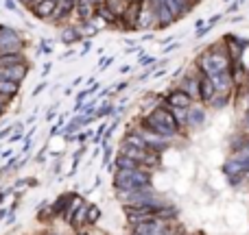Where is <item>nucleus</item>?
I'll return each instance as SVG.
<instances>
[{
	"mask_svg": "<svg viewBox=\"0 0 249 235\" xmlns=\"http://www.w3.org/2000/svg\"><path fill=\"white\" fill-rule=\"evenodd\" d=\"M195 68H197L201 74H206V77L212 78L214 74L230 72V70H232V61H230L223 44H212L210 48H206V50L197 57Z\"/></svg>",
	"mask_w": 249,
	"mask_h": 235,
	"instance_id": "nucleus-1",
	"label": "nucleus"
},
{
	"mask_svg": "<svg viewBox=\"0 0 249 235\" xmlns=\"http://www.w3.org/2000/svg\"><path fill=\"white\" fill-rule=\"evenodd\" d=\"M151 185V170L140 168V170H116L112 174V188L116 192H136Z\"/></svg>",
	"mask_w": 249,
	"mask_h": 235,
	"instance_id": "nucleus-2",
	"label": "nucleus"
},
{
	"mask_svg": "<svg viewBox=\"0 0 249 235\" xmlns=\"http://www.w3.org/2000/svg\"><path fill=\"white\" fill-rule=\"evenodd\" d=\"M146 116H151L155 120L158 124H162L164 128H168V131L173 133V135H181V131H179V126H177V122H175V118H173V113H171V109H168V105H155L153 109H149V113Z\"/></svg>",
	"mask_w": 249,
	"mask_h": 235,
	"instance_id": "nucleus-3",
	"label": "nucleus"
},
{
	"mask_svg": "<svg viewBox=\"0 0 249 235\" xmlns=\"http://www.w3.org/2000/svg\"><path fill=\"white\" fill-rule=\"evenodd\" d=\"M177 87H179L184 94H188L190 98H193V103H199V70L190 68L184 72V77L177 81Z\"/></svg>",
	"mask_w": 249,
	"mask_h": 235,
	"instance_id": "nucleus-4",
	"label": "nucleus"
},
{
	"mask_svg": "<svg viewBox=\"0 0 249 235\" xmlns=\"http://www.w3.org/2000/svg\"><path fill=\"white\" fill-rule=\"evenodd\" d=\"M208 122V111L203 109L201 103H193V107H188V118H186V131H199L201 126H206Z\"/></svg>",
	"mask_w": 249,
	"mask_h": 235,
	"instance_id": "nucleus-5",
	"label": "nucleus"
},
{
	"mask_svg": "<svg viewBox=\"0 0 249 235\" xmlns=\"http://www.w3.org/2000/svg\"><path fill=\"white\" fill-rule=\"evenodd\" d=\"M74 4H77V0H59V2H57L55 13H53V17L48 22H51V24H57V26L66 24V22L72 17V13H74Z\"/></svg>",
	"mask_w": 249,
	"mask_h": 235,
	"instance_id": "nucleus-6",
	"label": "nucleus"
},
{
	"mask_svg": "<svg viewBox=\"0 0 249 235\" xmlns=\"http://www.w3.org/2000/svg\"><path fill=\"white\" fill-rule=\"evenodd\" d=\"M164 105L177 109H188L193 107V98L188 94H184L179 87H173V90H168V94H164Z\"/></svg>",
	"mask_w": 249,
	"mask_h": 235,
	"instance_id": "nucleus-7",
	"label": "nucleus"
},
{
	"mask_svg": "<svg viewBox=\"0 0 249 235\" xmlns=\"http://www.w3.org/2000/svg\"><path fill=\"white\" fill-rule=\"evenodd\" d=\"M99 2H103V0H77L72 16L77 17L79 22H90L92 17L96 16V4Z\"/></svg>",
	"mask_w": 249,
	"mask_h": 235,
	"instance_id": "nucleus-8",
	"label": "nucleus"
},
{
	"mask_svg": "<svg viewBox=\"0 0 249 235\" xmlns=\"http://www.w3.org/2000/svg\"><path fill=\"white\" fill-rule=\"evenodd\" d=\"M31 72V65L29 61L24 63H18V65H11V68H2L0 70V78H7V81H13V83H22Z\"/></svg>",
	"mask_w": 249,
	"mask_h": 235,
	"instance_id": "nucleus-9",
	"label": "nucleus"
},
{
	"mask_svg": "<svg viewBox=\"0 0 249 235\" xmlns=\"http://www.w3.org/2000/svg\"><path fill=\"white\" fill-rule=\"evenodd\" d=\"M214 96H216V90H214L212 78L199 72V103H201V105H210Z\"/></svg>",
	"mask_w": 249,
	"mask_h": 235,
	"instance_id": "nucleus-10",
	"label": "nucleus"
},
{
	"mask_svg": "<svg viewBox=\"0 0 249 235\" xmlns=\"http://www.w3.org/2000/svg\"><path fill=\"white\" fill-rule=\"evenodd\" d=\"M55 9H57V2L55 0H42L39 4H35V7H31L29 11L33 13L37 20H44V22H48L53 17V13H55Z\"/></svg>",
	"mask_w": 249,
	"mask_h": 235,
	"instance_id": "nucleus-11",
	"label": "nucleus"
},
{
	"mask_svg": "<svg viewBox=\"0 0 249 235\" xmlns=\"http://www.w3.org/2000/svg\"><path fill=\"white\" fill-rule=\"evenodd\" d=\"M149 29H155V16H153V9H151L149 2L144 0L142 11H140V17H138L136 31H149Z\"/></svg>",
	"mask_w": 249,
	"mask_h": 235,
	"instance_id": "nucleus-12",
	"label": "nucleus"
},
{
	"mask_svg": "<svg viewBox=\"0 0 249 235\" xmlns=\"http://www.w3.org/2000/svg\"><path fill=\"white\" fill-rule=\"evenodd\" d=\"M112 166L116 168V170H140V168H144V166H140L138 161L129 159L127 155H123V153H116V157H114ZM146 170H149V168H146Z\"/></svg>",
	"mask_w": 249,
	"mask_h": 235,
	"instance_id": "nucleus-13",
	"label": "nucleus"
},
{
	"mask_svg": "<svg viewBox=\"0 0 249 235\" xmlns=\"http://www.w3.org/2000/svg\"><path fill=\"white\" fill-rule=\"evenodd\" d=\"M61 44L66 46H74V44H81V35H79V29L77 26H61V35H59Z\"/></svg>",
	"mask_w": 249,
	"mask_h": 235,
	"instance_id": "nucleus-14",
	"label": "nucleus"
},
{
	"mask_svg": "<svg viewBox=\"0 0 249 235\" xmlns=\"http://www.w3.org/2000/svg\"><path fill=\"white\" fill-rule=\"evenodd\" d=\"M166 2H168V7L173 9V13H175V17H177V20H181V17H186V16H188V13L195 9L193 4L188 2V0H166Z\"/></svg>",
	"mask_w": 249,
	"mask_h": 235,
	"instance_id": "nucleus-15",
	"label": "nucleus"
},
{
	"mask_svg": "<svg viewBox=\"0 0 249 235\" xmlns=\"http://www.w3.org/2000/svg\"><path fill=\"white\" fill-rule=\"evenodd\" d=\"M24 61H29L24 52H7V55H0V70L11 68V65H18V63H24Z\"/></svg>",
	"mask_w": 249,
	"mask_h": 235,
	"instance_id": "nucleus-16",
	"label": "nucleus"
},
{
	"mask_svg": "<svg viewBox=\"0 0 249 235\" xmlns=\"http://www.w3.org/2000/svg\"><path fill=\"white\" fill-rule=\"evenodd\" d=\"M22 90V83H13L7 81V78H0V96H7V98H16Z\"/></svg>",
	"mask_w": 249,
	"mask_h": 235,
	"instance_id": "nucleus-17",
	"label": "nucleus"
},
{
	"mask_svg": "<svg viewBox=\"0 0 249 235\" xmlns=\"http://www.w3.org/2000/svg\"><path fill=\"white\" fill-rule=\"evenodd\" d=\"M72 194H74V192H64L61 196L55 198V203L51 205L53 216H55V218H57V216H61V214L66 211V207H68V203H70V198H72Z\"/></svg>",
	"mask_w": 249,
	"mask_h": 235,
	"instance_id": "nucleus-18",
	"label": "nucleus"
},
{
	"mask_svg": "<svg viewBox=\"0 0 249 235\" xmlns=\"http://www.w3.org/2000/svg\"><path fill=\"white\" fill-rule=\"evenodd\" d=\"M86 209H88V203L83 201L81 205H79L77 209H74V214L70 216V220H68V222L72 224L74 229H81V227H86Z\"/></svg>",
	"mask_w": 249,
	"mask_h": 235,
	"instance_id": "nucleus-19",
	"label": "nucleus"
},
{
	"mask_svg": "<svg viewBox=\"0 0 249 235\" xmlns=\"http://www.w3.org/2000/svg\"><path fill=\"white\" fill-rule=\"evenodd\" d=\"M129 2H131V0H103V4L116 16V20H121V16L124 13V9L129 7Z\"/></svg>",
	"mask_w": 249,
	"mask_h": 235,
	"instance_id": "nucleus-20",
	"label": "nucleus"
},
{
	"mask_svg": "<svg viewBox=\"0 0 249 235\" xmlns=\"http://www.w3.org/2000/svg\"><path fill=\"white\" fill-rule=\"evenodd\" d=\"M99 220H101V207H99V205H92V203H88V209H86V227H94Z\"/></svg>",
	"mask_w": 249,
	"mask_h": 235,
	"instance_id": "nucleus-21",
	"label": "nucleus"
},
{
	"mask_svg": "<svg viewBox=\"0 0 249 235\" xmlns=\"http://www.w3.org/2000/svg\"><path fill=\"white\" fill-rule=\"evenodd\" d=\"M79 35H81V39H92L94 37V35H99L101 31L96 29L94 24H92V22H79Z\"/></svg>",
	"mask_w": 249,
	"mask_h": 235,
	"instance_id": "nucleus-22",
	"label": "nucleus"
},
{
	"mask_svg": "<svg viewBox=\"0 0 249 235\" xmlns=\"http://www.w3.org/2000/svg\"><path fill=\"white\" fill-rule=\"evenodd\" d=\"M103 103V100H101ZM114 113V105L112 103H103V105H99V107L92 111V118H94V122L96 120H103V118H107V116H112Z\"/></svg>",
	"mask_w": 249,
	"mask_h": 235,
	"instance_id": "nucleus-23",
	"label": "nucleus"
},
{
	"mask_svg": "<svg viewBox=\"0 0 249 235\" xmlns=\"http://www.w3.org/2000/svg\"><path fill=\"white\" fill-rule=\"evenodd\" d=\"M173 113V118H175L177 126H179V131L184 133L186 131V118H188V109H177V107H168Z\"/></svg>",
	"mask_w": 249,
	"mask_h": 235,
	"instance_id": "nucleus-24",
	"label": "nucleus"
},
{
	"mask_svg": "<svg viewBox=\"0 0 249 235\" xmlns=\"http://www.w3.org/2000/svg\"><path fill=\"white\" fill-rule=\"evenodd\" d=\"M230 100H232V94H216L214 98H212V103L208 105V107H214V109H225L230 105Z\"/></svg>",
	"mask_w": 249,
	"mask_h": 235,
	"instance_id": "nucleus-25",
	"label": "nucleus"
},
{
	"mask_svg": "<svg viewBox=\"0 0 249 235\" xmlns=\"http://www.w3.org/2000/svg\"><path fill=\"white\" fill-rule=\"evenodd\" d=\"M24 140V124H13V131H11V135L7 137V141L9 144H16V141H22Z\"/></svg>",
	"mask_w": 249,
	"mask_h": 235,
	"instance_id": "nucleus-26",
	"label": "nucleus"
},
{
	"mask_svg": "<svg viewBox=\"0 0 249 235\" xmlns=\"http://www.w3.org/2000/svg\"><path fill=\"white\" fill-rule=\"evenodd\" d=\"M112 63H114V55H109V57H101V59H99V72H105V70H107Z\"/></svg>",
	"mask_w": 249,
	"mask_h": 235,
	"instance_id": "nucleus-27",
	"label": "nucleus"
},
{
	"mask_svg": "<svg viewBox=\"0 0 249 235\" xmlns=\"http://www.w3.org/2000/svg\"><path fill=\"white\" fill-rule=\"evenodd\" d=\"M129 83H131V81H127V78H124V81H121L118 85H112V94L116 96V94H121V92H124L129 87Z\"/></svg>",
	"mask_w": 249,
	"mask_h": 235,
	"instance_id": "nucleus-28",
	"label": "nucleus"
},
{
	"mask_svg": "<svg viewBox=\"0 0 249 235\" xmlns=\"http://www.w3.org/2000/svg\"><path fill=\"white\" fill-rule=\"evenodd\" d=\"M81 50H79V57H86L88 52L92 50V39H81Z\"/></svg>",
	"mask_w": 249,
	"mask_h": 235,
	"instance_id": "nucleus-29",
	"label": "nucleus"
},
{
	"mask_svg": "<svg viewBox=\"0 0 249 235\" xmlns=\"http://www.w3.org/2000/svg\"><path fill=\"white\" fill-rule=\"evenodd\" d=\"M9 105H11V98H7V96H0V118L7 113Z\"/></svg>",
	"mask_w": 249,
	"mask_h": 235,
	"instance_id": "nucleus-30",
	"label": "nucleus"
},
{
	"mask_svg": "<svg viewBox=\"0 0 249 235\" xmlns=\"http://www.w3.org/2000/svg\"><path fill=\"white\" fill-rule=\"evenodd\" d=\"M210 31H212V26H208V24H206V26H201V29L195 31V37H197V39H203L208 33H210Z\"/></svg>",
	"mask_w": 249,
	"mask_h": 235,
	"instance_id": "nucleus-31",
	"label": "nucleus"
},
{
	"mask_svg": "<svg viewBox=\"0 0 249 235\" xmlns=\"http://www.w3.org/2000/svg\"><path fill=\"white\" fill-rule=\"evenodd\" d=\"M177 48H179V42H171V44H166V46L162 48V52L164 55H171V52H175Z\"/></svg>",
	"mask_w": 249,
	"mask_h": 235,
	"instance_id": "nucleus-32",
	"label": "nucleus"
},
{
	"mask_svg": "<svg viewBox=\"0 0 249 235\" xmlns=\"http://www.w3.org/2000/svg\"><path fill=\"white\" fill-rule=\"evenodd\" d=\"M46 87H48V81H42V83H39L37 87H35L33 92H31V96H33V98H35V96H37V94H42V92L46 90Z\"/></svg>",
	"mask_w": 249,
	"mask_h": 235,
	"instance_id": "nucleus-33",
	"label": "nucleus"
},
{
	"mask_svg": "<svg viewBox=\"0 0 249 235\" xmlns=\"http://www.w3.org/2000/svg\"><path fill=\"white\" fill-rule=\"evenodd\" d=\"M241 126H243V133H245V135H249V109L245 111V118H243V124H241Z\"/></svg>",
	"mask_w": 249,
	"mask_h": 235,
	"instance_id": "nucleus-34",
	"label": "nucleus"
},
{
	"mask_svg": "<svg viewBox=\"0 0 249 235\" xmlns=\"http://www.w3.org/2000/svg\"><path fill=\"white\" fill-rule=\"evenodd\" d=\"M11 131H13V124H9V126H4L2 131H0V140H7V137L11 135Z\"/></svg>",
	"mask_w": 249,
	"mask_h": 235,
	"instance_id": "nucleus-35",
	"label": "nucleus"
},
{
	"mask_svg": "<svg viewBox=\"0 0 249 235\" xmlns=\"http://www.w3.org/2000/svg\"><path fill=\"white\" fill-rule=\"evenodd\" d=\"M221 20H223V13H216V16H212L210 20H208V26H214L216 22H221Z\"/></svg>",
	"mask_w": 249,
	"mask_h": 235,
	"instance_id": "nucleus-36",
	"label": "nucleus"
},
{
	"mask_svg": "<svg viewBox=\"0 0 249 235\" xmlns=\"http://www.w3.org/2000/svg\"><path fill=\"white\" fill-rule=\"evenodd\" d=\"M238 9H241V4H238L236 0H232V2H230V7H228V11H225V13H236Z\"/></svg>",
	"mask_w": 249,
	"mask_h": 235,
	"instance_id": "nucleus-37",
	"label": "nucleus"
},
{
	"mask_svg": "<svg viewBox=\"0 0 249 235\" xmlns=\"http://www.w3.org/2000/svg\"><path fill=\"white\" fill-rule=\"evenodd\" d=\"M51 70H53V63H51V61H46V63H44V68H42V77H48V74H51Z\"/></svg>",
	"mask_w": 249,
	"mask_h": 235,
	"instance_id": "nucleus-38",
	"label": "nucleus"
},
{
	"mask_svg": "<svg viewBox=\"0 0 249 235\" xmlns=\"http://www.w3.org/2000/svg\"><path fill=\"white\" fill-rule=\"evenodd\" d=\"M4 7H7L9 11H18V4H16V0H4Z\"/></svg>",
	"mask_w": 249,
	"mask_h": 235,
	"instance_id": "nucleus-39",
	"label": "nucleus"
},
{
	"mask_svg": "<svg viewBox=\"0 0 249 235\" xmlns=\"http://www.w3.org/2000/svg\"><path fill=\"white\" fill-rule=\"evenodd\" d=\"M0 157H2V159L13 157V150H11V148H7V150H0Z\"/></svg>",
	"mask_w": 249,
	"mask_h": 235,
	"instance_id": "nucleus-40",
	"label": "nucleus"
},
{
	"mask_svg": "<svg viewBox=\"0 0 249 235\" xmlns=\"http://www.w3.org/2000/svg\"><path fill=\"white\" fill-rule=\"evenodd\" d=\"M131 68H133V65L124 63V65H121V68H118V72H121V74H127V72H129V70H131Z\"/></svg>",
	"mask_w": 249,
	"mask_h": 235,
	"instance_id": "nucleus-41",
	"label": "nucleus"
},
{
	"mask_svg": "<svg viewBox=\"0 0 249 235\" xmlns=\"http://www.w3.org/2000/svg\"><path fill=\"white\" fill-rule=\"evenodd\" d=\"M81 83H83V77H77L72 83H70V87H79V85H81Z\"/></svg>",
	"mask_w": 249,
	"mask_h": 235,
	"instance_id": "nucleus-42",
	"label": "nucleus"
},
{
	"mask_svg": "<svg viewBox=\"0 0 249 235\" xmlns=\"http://www.w3.org/2000/svg\"><path fill=\"white\" fill-rule=\"evenodd\" d=\"M64 124H66V116H59V120H57V124H55V126H64Z\"/></svg>",
	"mask_w": 249,
	"mask_h": 235,
	"instance_id": "nucleus-43",
	"label": "nucleus"
},
{
	"mask_svg": "<svg viewBox=\"0 0 249 235\" xmlns=\"http://www.w3.org/2000/svg\"><path fill=\"white\" fill-rule=\"evenodd\" d=\"M7 216H9V209H0V222H2Z\"/></svg>",
	"mask_w": 249,
	"mask_h": 235,
	"instance_id": "nucleus-44",
	"label": "nucleus"
},
{
	"mask_svg": "<svg viewBox=\"0 0 249 235\" xmlns=\"http://www.w3.org/2000/svg\"><path fill=\"white\" fill-rule=\"evenodd\" d=\"M35 118H37L35 113H33V116H29V118H26V124H33V122H35Z\"/></svg>",
	"mask_w": 249,
	"mask_h": 235,
	"instance_id": "nucleus-45",
	"label": "nucleus"
},
{
	"mask_svg": "<svg viewBox=\"0 0 249 235\" xmlns=\"http://www.w3.org/2000/svg\"><path fill=\"white\" fill-rule=\"evenodd\" d=\"M195 26H197V29H201V26H206V20H197V24H195Z\"/></svg>",
	"mask_w": 249,
	"mask_h": 235,
	"instance_id": "nucleus-46",
	"label": "nucleus"
},
{
	"mask_svg": "<svg viewBox=\"0 0 249 235\" xmlns=\"http://www.w3.org/2000/svg\"><path fill=\"white\" fill-rule=\"evenodd\" d=\"M16 2H20V4H24V7H29L31 0H16Z\"/></svg>",
	"mask_w": 249,
	"mask_h": 235,
	"instance_id": "nucleus-47",
	"label": "nucleus"
},
{
	"mask_svg": "<svg viewBox=\"0 0 249 235\" xmlns=\"http://www.w3.org/2000/svg\"><path fill=\"white\" fill-rule=\"evenodd\" d=\"M188 2H190V4H193V7H197V4H199V2H201V0H188Z\"/></svg>",
	"mask_w": 249,
	"mask_h": 235,
	"instance_id": "nucleus-48",
	"label": "nucleus"
},
{
	"mask_svg": "<svg viewBox=\"0 0 249 235\" xmlns=\"http://www.w3.org/2000/svg\"><path fill=\"white\" fill-rule=\"evenodd\" d=\"M236 2H238V4H243V2H245V0H236Z\"/></svg>",
	"mask_w": 249,
	"mask_h": 235,
	"instance_id": "nucleus-49",
	"label": "nucleus"
},
{
	"mask_svg": "<svg viewBox=\"0 0 249 235\" xmlns=\"http://www.w3.org/2000/svg\"><path fill=\"white\" fill-rule=\"evenodd\" d=\"M223 2H232V0H223Z\"/></svg>",
	"mask_w": 249,
	"mask_h": 235,
	"instance_id": "nucleus-50",
	"label": "nucleus"
}]
</instances>
